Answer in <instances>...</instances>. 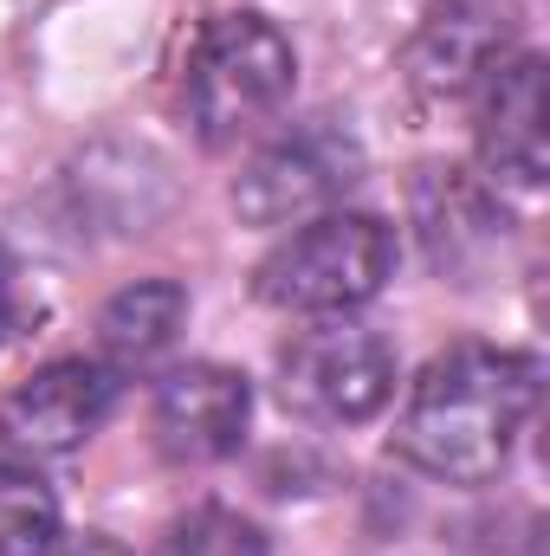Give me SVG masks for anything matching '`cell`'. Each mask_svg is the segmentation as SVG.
<instances>
[{
    "instance_id": "obj_1",
    "label": "cell",
    "mask_w": 550,
    "mask_h": 556,
    "mask_svg": "<svg viewBox=\"0 0 550 556\" xmlns=\"http://www.w3.org/2000/svg\"><path fill=\"white\" fill-rule=\"evenodd\" d=\"M538 356L499 343H453L414 376L396 453L447 485H492L538 408Z\"/></svg>"
},
{
    "instance_id": "obj_2",
    "label": "cell",
    "mask_w": 550,
    "mask_h": 556,
    "mask_svg": "<svg viewBox=\"0 0 550 556\" xmlns=\"http://www.w3.org/2000/svg\"><path fill=\"white\" fill-rule=\"evenodd\" d=\"M298 85V52L266 13H214L182 65V98H188V124L208 149H234L253 137L260 124H273Z\"/></svg>"
},
{
    "instance_id": "obj_3",
    "label": "cell",
    "mask_w": 550,
    "mask_h": 556,
    "mask_svg": "<svg viewBox=\"0 0 550 556\" xmlns=\"http://www.w3.org/2000/svg\"><path fill=\"white\" fill-rule=\"evenodd\" d=\"M396 273V227L376 214H317L298 220V233H285L273 253L260 260V298L273 311L298 317H343L357 304H370Z\"/></svg>"
},
{
    "instance_id": "obj_4",
    "label": "cell",
    "mask_w": 550,
    "mask_h": 556,
    "mask_svg": "<svg viewBox=\"0 0 550 556\" xmlns=\"http://www.w3.org/2000/svg\"><path fill=\"white\" fill-rule=\"evenodd\" d=\"M357 181H363V142L337 124H298L240 168L234 214L247 227H298L330 214Z\"/></svg>"
},
{
    "instance_id": "obj_5",
    "label": "cell",
    "mask_w": 550,
    "mask_h": 556,
    "mask_svg": "<svg viewBox=\"0 0 550 556\" xmlns=\"http://www.w3.org/2000/svg\"><path fill=\"white\" fill-rule=\"evenodd\" d=\"M278 395L285 408L317 427H357L383 415L396 395V350L363 324H324L285 343L278 356Z\"/></svg>"
},
{
    "instance_id": "obj_6",
    "label": "cell",
    "mask_w": 550,
    "mask_h": 556,
    "mask_svg": "<svg viewBox=\"0 0 550 556\" xmlns=\"http://www.w3.org/2000/svg\"><path fill=\"white\" fill-rule=\"evenodd\" d=\"M117 389L124 376L104 363H85V356L46 363L0 402V440L26 459H65L111 420Z\"/></svg>"
},
{
    "instance_id": "obj_7",
    "label": "cell",
    "mask_w": 550,
    "mask_h": 556,
    "mask_svg": "<svg viewBox=\"0 0 550 556\" xmlns=\"http://www.w3.org/2000/svg\"><path fill=\"white\" fill-rule=\"evenodd\" d=\"M518 52V7L512 0H440L421 13L402 46V72L421 98H466Z\"/></svg>"
},
{
    "instance_id": "obj_8",
    "label": "cell",
    "mask_w": 550,
    "mask_h": 556,
    "mask_svg": "<svg viewBox=\"0 0 550 556\" xmlns=\"http://www.w3.org/2000/svg\"><path fill=\"white\" fill-rule=\"evenodd\" d=\"M247 420H253V389L227 363H182L155 382L149 427H155L162 459H175V466H214V459L240 453Z\"/></svg>"
},
{
    "instance_id": "obj_9",
    "label": "cell",
    "mask_w": 550,
    "mask_h": 556,
    "mask_svg": "<svg viewBox=\"0 0 550 556\" xmlns=\"http://www.w3.org/2000/svg\"><path fill=\"white\" fill-rule=\"evenodd\" d=\"M479 104V162L492 175V188H545V59L538 52H512L486 85Z\"/></svg>"
},
{
    "instance_id": "obj_10",
    "label": "cell",
    "mask_w": 550,
    "mask_h": 556,
    "mask_svg": "<svg viewBox=\"0 0 550 556\" xmlns=\"http://www.w3.org/2000/svg\"><path fill=\"white\" fill-rule=\"evenodd\" d=\"M188 330V291L175 278H137L124 285L104 311H98V350H104V369L117 376H142L155 369Z\"/></svg>"
},
{
    "instance_id": "obj_11",
    "label": "cell",
    "mask_w": 550,
    "mask_h": 556,
    "mask_svg": "<svg viewBox=\"0 0 550 556\" xmlns=\"http://www.w3.org/2000/svg\"><path fill=\"white\" fill-rule=\"evenodd\" d=\"M414 207H421V227L440 266H460V253L486 247L499 227V201L466 168H427V181L414 188Z\"/></svg>"
},
{
    "instance_id": "obj_12",
    "label": "cell",
    "mask_w": 550,
    "mask_h": 556,
    "mask_svg": "<svg viewBox=\"0 0 550 556\" xmlns=\"http://www.w3.org/2000/svg\"><path fill=\"white\" fill-rule=\"evenodd\" d=\"M59 538V498L52 485L20 466V459H0V556H46Z\"/></svg>"
},
{
    "instance_id": "obj_13",
    "label": "cell",
    "mask_w": 550,
    "mask_h": 556,
    "mask_svg": "<svg viewBox=\"0 0 550 556\" xmlns=\"http://www.w3.org/2000/svg\"><path fill=\"white\" fill-rule=\"evenodd\" d=\"M155 556H266V531L227 505H195L162 531Z\"/></svg>"
},
{
    "instance_id": "obj_14",
    "label": "cell",
    "mask_w": 550,
    "mask_h": 556,
    "mask_svg": "<svg viewBox=\"0 0 550 556\" xmlns=\"http://www.w3.org/2000/svg\"><path fill=\"white\" fill-rule=\"evenodd\" d=\"M46 556H130V551L117 538H104V531H78V538H52Z\"/></svg>"
},
{
    "instance_id": "obj_15",
    "label": "cell",
    "mask_w": 550,
    "mask_h": 556,
    "mask_svg": "<svg viewBox=\"0 0 550 556\" xmlns=\"http://www.w3.org/2000/svg\"><path fill=\"white\" fill-rule=\"evenodd\" d=\"M7 330H13V260L0 247V343H7Z\"/></svg>"
}]
</instances>
